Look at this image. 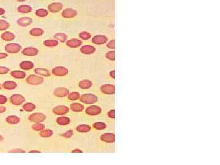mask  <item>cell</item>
Wrapping results in <instances>:
<instances>
[{"label":"cell","mask_w":220,"mask_h":165,"mask_svg":"<svg viewBox=\"0 0 220 165\" xmlns=\"http://www.w3.org/2000/svg\"><path fill=\"white\" fill-rule=\"evenodd\" d=\"M80 101L86 104H92L98 100V98L92 94H85L80 97Z\"/></svg>","instance_id":"obj_1"},{"label":"cell","mask_w":220,"mask_h":165,"mask_svg":"<svg viewBox=\"0 0 220 165\" xmlns=\"http://www.w3.org/2000/svg\"><path fill=\"white\" fill-rule=\"evenodd\" d=\"M27 83L31 85H39L43 82V78L37 75H30L26 78Z\"/></svg>","instance_id":"obj_2"},{"label":"cell","mask_w":220,"mask_h":165,"mask_svg":"<svg viewBox=\"0 0 220 165\" xmlns=\"http://www.w3.org/2000/svg\"><path fill=\"white\" fill-rule=\"evenodd\" d=\"M46 119V116L40 113H36L30 116L29 120L31 122L40 123L44 121Z\"/></svg>","instance_id":"obj_3"},{"label":"cell","mask_w":220,"mask_h":165,"mask_svg":"<svg viewBox=\"0 0 220 165\" xmlns=\"http://www.w3.org/2000/svg\"><path fill=\"white\" fill-rule=\"evenodd\" d=\"M69 72L68 69L63 66L56 67L52 70V73L57 77H64L67 75Z\"/></svg>","instance_id":"obj_4"},{"label":"cell","mask_w":220,"mask_h":165,"mask_svg":"<svg viewBox=\"0 0 220 165\" xmlns=\"http://www.w3.org/2000/svg\"><path fill=\"white\" fill-rule=\"evenodd\" d=\"M21 48V45L17 44H9L5 46V50L9 53H18Z\"/></svg>","instance_id":"obj_5"},{"label":"cell","mask_w":220,"mask_h":165,"mask_svg":"<svg viewBox=\"0 0 220 165\" xmlns=\"http://www.w3.org/2000/svg\"><path fill=\"white\" fill-rule=\"evenodd\" d=\"M11 102L14 105H22L25 101L24 97L20 94H14L11 97Z\"/></svg>","instance_id":"obj_6"},{"label":"cell","mask_w":220,"mask_h":165,"mask_svg":"<svg viewBox=\"0 0 220 165\" xmlns=\"http://www.w3.org/2000/svg\"><path fill=\"white\" fill-rule=\"evenodd\" d=\"M69 112V108L64 105H58L53 109V113L56 115H64Z\"/></svg>","instance_id":"obj_7"},{"label":"cell","mask_w":220,"mask_h":165,"mask_svg":"<svg viewBox=\"0 0 220 165\" xmlns=\"http://www.w3.org/2000/svg\"><path fill=\"white\" fill-rule=\"evenodd\" d=\"M101 112V109L99 106L96 105H92L88 107L86 110V113L87 114L90 116H96L100 114Z\"/></svg>","instance_id":"obj_8"},{"label":"cell","mask_w":220,"mask_h":165,"mask_svg":"<svg viewBox=\"0 0 220 165\" xmlns=\"http://www.w3.org/2000/svg\"><path fill=\"white\" fill-rule=\"evenodd\" d=\"M100 90L105 94L111 95L115 93V87L113 84H104L101 86Z\"/></svg>","instance_id":"obj_9"},{"label":"cell","mask_w":220,"mask_h":165,"mask_svg":"<svg viewBox=\"0 0 220 165\" xmlns=\"http://www.w3.org/2000/svg\"><path fill=\"white\" fill-rule=\"evenodd\" d=\"M53 94L56 97H64L68 96L69 94V90L65 88H58L54 90Z\"/></svg>","instance_id":"obj_10"},{"label":"cell","mask_w":220,"mask_h":165,"mask_svg":"<svg viewBox=\"0 0 220 165\" xmlns=\"http://www.w3.org/2000/svg\"><path fill=\"white\" fill-rule=\"evenodd\" d=\"M77 15V12L73 9H70V8H68V9H65L62 12V16L64 18H73Z\"/></svg>","instance_id":"obj_11"},{"label":"cell","mask_w":220,"mask_h":165,"mask_svg":"<svg viewBox=\"0 0 220 165\" xmlns=\"http://www.w3.org/2000/svg\"><path fill=\"white\" fill-rule=\"evenodd\" d=\"M38 53H39L38 50L34 47H27L23 49L22 51V53L23 55L29 56H36L38 54Z\"/></svg>","instance_id":"obj_12"},{"label":"cell","mask_w":220,"mask_h":165,"mask_svg":"<svg viewBox=\"0 0 220 165\" xmlns=\"http://www.w3.org/2000/svg\"><path fill=\"white\" fill-rule=\"evenodd\" d=\"M100 139L101 141H103L105 143H114L115 141V135L111 133H104L102 135H101Z\"/></svg>","instance_id":"obj_13"},{"label":"cell","mask_w":220,"mask_h":165,"mask_svg":"<svg viewBox=\"0 0 220 165\" xmlns=\"http://www.w3.org/2000/svg\"><path fill=\"white\" fill-rule=\"evenodd\" d=\"M63 4L61 3H53L48 6V9L53 13L58 12L63 9Z\"/></svg>","instance_id":"obj_14"},{"label":"cell","mask_w":220,"mask_h":165,"mask_svg":"<svg viewBox=\"0 0 220 165\" xmlns=\"http://www.w3.org/2000/svg\"><path fill=\"white\" fill-rule=\"evenodd\" d=\"M108 39L105 36L98 35L96 36L92 39V42L96 45H101L107 42Z\"/></svg>","instance_id":"obj_15"},{"label":"cell","mask_w":220,"mask_h":165,"mask_svg":"<svg viewBox=\"0 0 220 165\" xmlns=\"http://www.w3.org/2000/svg\"><path fill=\"white\" fill-rule=\"evenodd\" d=\"M81 44H82V41L77 39L69 40L66 42L67 46L70 48H77L80 47Z\"/></svg>","instance_id":"obj_16"},{"label":"cell","mask_w":220,"mask_h":165,"mask_svg":"<svg viewBox=\"0 0 220 165\" xmlns=\"http://www.w3.org/2000/svg\"><path fill=\"white\" fill-rule=\"evenodd\" d=\"M81 52L86 55H90L92 53H94L96 51L95 48L91 45H84L80 48Z\"/></svg>","instance_id":"obj_17"},{"label":"cell","mask_w":220,"mask_h":165,"mask_svg":"<svg viewBox=\"0 0 220 165\" xmlns=\"http://www.w3.org/2000/svg\"><path fill=\"white\" fill-rule=\"evenodd\" d=\"M34 66V65L32 62L28 61H23L20 64V67L24 71H29V70L33 69Z\"/></svg>","instance_id":"obj_18"},{"label":"cell","mask_w":220,"mask_h":165,"mask_svg":"<svg viewBox=\"0 0 220 165\" xmlns=\"http://www.w3.org/2000/svg\"><path fill=\"white\" fill-rule=\"evenodd\" d=\"M32 22V18L30 17H22L20 18L17 20V23L20 26H26L30 25Z\"/></svg>","instance_id":"obj_19"},{"label":"cell","mask_w":220,"mask_h":165,"mask_svg":"<svg viewBox=\"0 0 220 165\" xmlns=\"http://www.w3.org/2000/svg\"><path fill=\"white\" fill-rule=\"evenodd\" d=\"M56 122L60 125H67L70 123V119L68 117L61 116L56 119Z\"/></svg>","instance_id":"obj_20"},{"label":"cell","mask_w":220,"mask_h":165,"mask_svg":"<svg viewBox=\"0 0 220 165\" xmlns=\"http://www.w3.org/2000/svg\"><path fill=\"white\" fill-rule=\"evenodd\" d=\"M17 84L15 82L12 81H7L3 84V87L7 90H12L17 88Z\"/></svg>","instance_id":"obj_21"},{"label":"cell","mask_w":220,"mask_h":165,"mask_svg":"<svg viewBox=\"0 0 220 165\" xmlns=\"http://www.w3.org/2000/svg\"><path fill=\"white\" fill-rule=\"evenodd\" d=\"M34 72L38 75L43 77H49L50 75V71L44 68H37L34 70Z\"/></svg>","instance_id":"obj_22"},{"label":"cell","mask_w":220,"mask_h":165,"mask_svg":"<svg viewBox=\"0 0 220 165\" xmlns=\"http://www.w3.org/2000/svg\"><path fill=\"white\" fill-rule=\"evenodd\" d=\"M6 121L7 123H10V124H17L18 123L20 122V119L18 117L16 116L11 115L9 116L6 118Z\"/></svg>","instance_id":"obj_23"},{"label":"cell","mask_w":220,"mask_h":165,"mask_svg":"<svg viewBox=\"0 0 220 165\" xmlns=\"http://www.w3.org/2000/svg\"><path fill=\"white\" fill-rule=\"evenodd\" d=\"M11 75L12 77H13L17 79H23L26 77V73L23 71H12L11 73Z\"/></svg>","instance_id":"obj_24"},{"label":"cell","mask_w":220,"mask_h":165,"mask_svg":"<svg viewBox=\"0 0 220 165\" xmlns=\"http://www.w3.org/2000/svg\"><path fill=\"white\" fill-rule=\"evenodd\" d=\"M92 82L88 80H84L79 82V87L83 89H88L92 86Z\"/></svg>","instance_id":"obj_25"},{"label":"cell","mask_w":220,"mask_h":165,"mask_svg":"<svg viewBox=\"0 0 220 165\" xmlns=\"http://www.w3.org/2000/svg\"><path fill=\"white\" fill-rule=\"evenodd\" d=\"M15 38V35L13 33L10 32H5L2 34L1 39L5 41H11L13 40Z\"/></svg>","instance_id":"obj_26"},{"label":"cell","mask_w":220,"mask_h":165,"mask_svg":"<svg viewBox=\"0 0 220 165\" xmlns=\"http://www.w3.org/2000/svg\"><path fill=\"white\" fill-rule=\"evenodd\" d=\"M70 108L73 111H75V112H80V111H82L83 110L84 106L83 105L78 104V103H73V104H71Z\"/></svg>","instance_id":"obj_27"},{"label":"cell","mask_w":220,"mask_h":165,"mask_svg":"<svg viewBox=\"0 0 220 165\" xmlns=\"http://www.w3.org/2000/svg\"><path fill=\"white\" fill-rule=\"evenodd\" d=\"M17 11L20 13H29L32 11V7L28 5H21L18 7Z\"/></svg>","instance_id":"obj_28"},{"label":"cell","mask_w":220,"mask_h":165,"mask_svg":"<svg viewBox=\"0 0 220 165\" xmlns=\"http://www.w3.org/2000/svg\"><path fill=\"white\" fill-rule=\"evenodd\" d=\"M76 129L78 132H81V133H86V132H88L91 130V127L88 125L81 124L77 126Z\"/></svg>","instance_id":"obj_29"},{"label":"cell","mask_w":220,"mask_h":165,"mask_svg":"<svg viewBox=\"0 0 220 165\" xmlns=\"http://www.w3.org/2000/svg\"><path fill=\"white\" fill-rule=\"evenodd\" d=\"M43 30L41 28H33L30 31V34L32 36H40L43 35Z\"/></svg>","instance_id":"obj_30"},{"label":"cell","mask_w":220,"mask_h":165,"mask_svg":"<svg viewBox=\"0 0 220 165\" xmlns=\"http://www.w3.org/2000/svg\"><path fill=\"white\" fill-rule=\"evenodd\" d=\"M23 108L27 112H31V111L35 110L36 106L32 103H26V104H24L23 105Z\"/></svg>","instance_id":"obj_31"},{"label":"cell","mask_w":220,"mask_h":165,"mask_svg":"<svg viewBox=\"0 0 220 165\" xmlns=\"http://www.w3.org/2000/svg\"><path fill=\"white\" fill-rule=\"evenodd\" d=\"M55 39L60 41L61 42H65L67 39V36L64 33H57L54 36Z\"/></svg>","instance_id":"obj_32"},{"label":"cell","mask_w":220,"mask_h":165,"mask_svg":"<svg viewBox=\"0 0 220 165\" xmlns=\"http://www.w3.org/2000/svg\"><path fill=\"white\" fill-rule=\"evenodd\" d=\"M59 42L57 40L54 39H49L44 41L43 44L47 47H55L58 45Z\"/></svg>","instance_id":"obj_33"},{"label":"cell","mask_w":220,"mask_h":165,"mask_svg":"<svg viewBox=\"0 0 220 165\" xmlns=\"http://www.w3.org/2000/svg\"><path fill=\"white\" fill-rule=\"evenodd\" d=\"M53 132L51 130H42L40 132V136L43 138H49L52 136Z\"/></svg>","instance_id":"obj_34"},{"label":"cell","mask_w":220,"mask_h":165,"mask_svg":"<svg viewBox=\"0 0 220 165\" xmlns=\"http://www.w3.org/2000/svg\"><path fill=\"white\" fill-rule=\"evenodd\" d=\"M93 127L96 130H101L105 129L106 127H107V125H106L105 123L103 122H95L94 123Z\"/></svg>","instance_id":"obj_35"},{"label":"cell","mask_w":220,"mask_h":165,"mask_svg":"<svg viewBox=\"0 0 220 165\" xmlns=\"http://www.w3.org/2000/svg\"><path fill=\"white\" fill-rule=\"evenodd\" d=\"M80 97V94L77 92H73L68 95V99L70 100H76Z\"/></svg>","instance_id":"obj_36"},{"label":"cell","mask_w":220,"mask_h":165,"mask_svg":"<svg viewBox=\"0 0 220 165\" xmlns=\"http://www.w3.org/2000/svg\"><path fill=\"white\" fill-rule=\"evenodd\" d=\"M48 14V12L45 9H40L36 11V15L38 16H39V17H45V16H47Z\"/></svg>","instance_id":"obj_37"},{"label":"cell","mask_w":220,"mask_h":165,"mask_svg":"<svg viewBox=\"0 0 220 165\" xmlns=\"http://www.w3.org/2000/svg\"><path fill=\"white\" fill-rule=\"evenodd\" d=\"M10 24L5 20H0V31H4L9 27Z\"/></svg>","instance_id":"obj_38"},{"label":"cell","mask_w":220,"mask_h":165,"mask_svg":"<svg viewBox=\"0 0 220 165\" xmlns=\"http://www.w3.org/2000/svg\"><path fill=\"white\" fill-rule=\"evenodd\" d=\"M45 125L40 123H36L32 125V129L35 131H41L44 129Z\"/></svg>","instance_id":"obj_39"},{"label":"cell","mask_w":220,"mask_h":165,"mask_svg":"<svg viewBox=\"0 0 220 165\" xmlns=\"http://www.w3.org/2000/svg\"><path fill=\"white\" fill-rule=\"evenodd\" d=\"M79 37L83 40H88L91 38V34L88 32H82L80 33Z\"/></svg>","instance_id":"obj_40"},{"label":"cell","mask_w":220,"mask_h":165,"mask_svg":"<svg viewBox=\"0 0 220 165\" xmlns=\"http://www.w3.org/2000/svg\"><path fill=\"white\" fill-rule=\"evenodd\" d=\"M106 57H107V58H108L109 60L114 61L115 59V52L114 51L108 52L107 54H106Z\"/></svg>","instance_id":"obj_41"},{"label":"cell","mask_w":220,"mask_h":165,"mask_svg":"<svg viewBox=\"0 0 220 165\" xmlns=\"http://www.w3.org/2000/svg\"><path fill=\"white\" fill-rule=\"evenodd\" d=\"M73 135V131L72 130L67 131L66 133L63 134V137L66 138H70Z\"/></svg>","instance_id":"obj_42"},{"label":"cell","mask_w":220,"mask_h":165,"mask_svg":"<svg viewBox=\"0 0 220 165\" xmlns=\"http://www.w3.org/2000/svg\"><path fill=\"white\" fill-rule=\"evenodd\" d=\"M10 69L6 67H3V66H1L0 67V74H6L7 72H9Z\"/></svg>","instance_id":"obj_43"},{"label":"cell","mask_w":220,"mask_h":165,"mask_svg":"<svg viewBox=\"0 0 220 165\" xmlns=\"http://www.w3.org/2000/svg\"><path fill=\"white\" fill-rule=\"evenodd\" d=\"M7 102V98L6 96L0 95V105L1 104H5Z\"/></svg>","instance_id":"obj_44"},{"label":"cell","mask_w":220,"mask_h":165,"mask_svg":"<svg viewBox=\"0 0 220 165\" xmlns=\"http://www.w3.org/2000/svg\"><path fill=\"white\" fill-rule=\"evenodd\" d=\"M107 45V47L109 48H115V40H113L109 41Z\"/></svg>","instance_id":"obj_45"},{"label":"cell","mask_w":220,"mask_h":165,"mask_svg":"<svg viewBox=\"0 0 220 165\" xmlns=\"http://www.w3.org/2000/svg\"><path fill=\"white\" fill-rule=\"evenodd\" d=\"M108 117H110V118H115V111L113 110H111L109 111L108 113Z\"/></svg>","instance_id":"obj_46"},{"label":"cell","mask_w":220,"mask_h":165,"mask_svg":"<svg viewBox=\"0 0 220 165\" xmlns=\"http://www.w3.org/2000/svg\"><path fill=\"white\" fill-rule=\"evenodd\" d=\"M7 56V54L6 53H0V59L5 58Z\"/></svg>","instance_id":"obj_47"},{"label":"cell","mask_w":220,"mask_h":165,"mask_svg":"<svg viewBox=\"0 0 220 165\" xmlns=\"http://www.w3.org/2000/svg\"><path fill=\"white\" fill-rule=\"evenodd\" d=\"M6 108L5 106H0V113H3L6 111Z\"/></svg>","instance_id":"obj_48"},{"label":"cell","mask_w":220,"mask_h":165,"mask_svg":"<svg viewBox=\"0 0 220 165\" xmlns=\"http://www.w3.org/2000/svg\"><path fill=\"white\" fill-rule=\"evenodd\" d=\"M72 152V153H81L82 151H81L80 149H78V148H76V149L73 150Z\"/></svg>","instance_id":"obj_49"},{"label":"cell","mask_w":220,"mask_h":165,"mask_svg":"<svg viewBox=\"0 0 220 165\" xmlns=\"http://www.w3.org/2000/svg\"><path fill=\"white\" fill-rule=\"evenodd\" d=\"M9 152H24V151L21 149H14L13 150H11Z\"/></svg>","instance_id":"obj_50"},{"label":"cell","mask_w":220,"mask_h":165,"mask_svg":"<svg viewBox=\"0 0 220 165\" xmlns=\"http://www.w3.org/2000/svg\"><path fill=\"white\" fill-rule=\"evenodd\" d=\"M115 71H111V72H110V73H109V75H110V76H111L112 78H115Z\"/></svg>","instance_id":"obj_51"},{"label":"cell","mask_w":220,"mask_h":165,"mask_svg":"<svg viewBox=\"0 0 220 165\" xmlns=\"http://www.w3.org/2000/svg\"><path fill=\"white\" fill-rule=\"evenodd\" d=\"M5 13V10L3 8H0V15H2Z\"/></svg>","instance_id":"obj_52"},{"label":"cell","mask_w":220,"mask_h":165,"mask_svg":"<svg viewBox=\"0 0 220 165\" xmlns=\"http://www.w3.org/2000/svg\"><path fill=\"white\" fill-rule=\"evenodd\" d=\"M30 152V153H36V152H38V153H39V152H40L39 151V150H31Z\"/></svg>","instance_id":"obj_53"},{"label":"cell","mask_w":220,"mask_h":165,"mask_svg":"<svg viewBox=\"0 0 220 165\" xmlns=\"http://www.w3.org/2000/svg\"><path fill=\"white\" fill-rule=\"evenodd\" d=\"M3 140V137H2L1 135H0V142H1Z\"/></svg>","instance_id":"obj_54"},{"label":"cell","mask_w":220,"mask_h":165,"mask_svg":"<svg viewBox=\"0 0 220 165\" xmlns=\"http://www.w3.org/2000/svg\"><path fill=\"white\" fill-rule=\"evenodd\" d=\"M17 1H26V0H17Z\"/></svg>","instance_id":"obj_55"},{"label":"cell","mask_w":220,"mask_h":165,"mask_svg":"<svg viewBox=\"0 0 220 165\" xmlns=\"http://www.w3.org/2000/svg\"><path fill=\"white\" fill-rule=\"evenodd\" d=\"M1 89V84H0V90Z\"/></svg>","instance_id":"obj_56"}]
</instances>
